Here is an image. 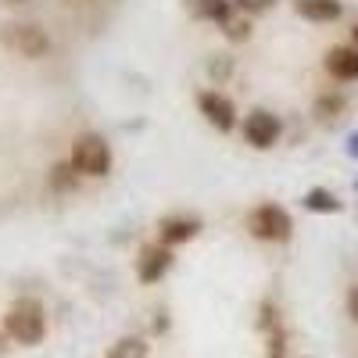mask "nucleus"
Returning a JSON list of instances; mask_svg holds the SVG:
<instances>
[{
    "label": "nucleus",
    "instance_id": "nucleus-1",
    "mask_svg": "<svg viewBox=\"0 0 358 358\" xmlns=\"http://www.w3.org/2000/svg\"><path fill=\"white\" fill-rule=\"evenodd\" d=\"M4 330L18 344H25V348L40 344L43 334H47V312H43V305L33 301V297H18V301L8 308V315H4Z\"/></svg>",
    "mask_w": 358,
    "mask_h": 358
},
{
    "label": "nucleus",
    "instance_id": "nucleus-2",
    "mask_svg": "<svg viewBox=\"0 0 358 358\" xmlns=\"http://www.w3.org/2000/svg\"><path fill=\"white\" fill-rule=\"evenodd\" d=\"M244 226L255 241H265V244H287L294 236V219L283 204H258Z\"/></svg>",
    "mask_w": 358,
    "mask_h": 358
},
{
    "label": "nucleus",
    "instance_id": "nucleus-3",
    "mask_svg": "<svg viewBox=\"0 0 358 358\" xmlns=\"http://www.w3.org/2000/svg\"><path fill=\"white\" fill-rule=\"evenodd\" d=\"M0 40H4L8 50H15L18 57H29V62H36V57H47L50 54V36L47 29L33 25V22H11L0 29Z\"/></svg>",
    "mask_w": 358,
    "mask_h": 358
},
{
    "label": "nucleus",
    "instance_id": "nucleus-4",
    "mask_svg": "<svg viewBox=\"0 0 358 358\" xmlns=\"http://www.w3.org/2000/svg\"><path fill=\"white\" fill-rule=\"evenodd\" d=\"M72 162L83 176H108L111 165H115V155H111V143L97 133H86L76 140V151H72Z\"/></svg>",
    "mask_w": 358,
    "mask_h": 358
},
{
    "label": "nucleus",
    "instance_id": "nucleus-5",
    "mask_svg": "<svg viewBox=\"0 0 358 358\" xmlns=\"http://www.w3.org/2000/svg\"><path fill=\"white\" fill-rule=\"evenodd\" d=\"M280 136H283L280 115L265 111V108H255V111L244 118V140L255 147V151H268V147H276Z\"/></svg>",
    "mask_w": 358,
    "mask_h": 358
},
{
    "label": "nucleus",
    "instance_id": "nucleus-6",
    "mask_svg": "<svg viewBox=\"0 0 358 358\" xmlns=\"http://www.w3.org/2000/svg\"><path fill=\"white\" fill-rule=\"evenodd\" d=\"M197 108H201V115H204V122L215 126L219 133L236 129V104H233L226 94H219V90H204V94L197 97Z\"/></svg>",
    "mask_w": 358,
    "mask_h": 358
},
{
    "label": "nucleus",
    "instance_id": "nucleus-7",
    "mask_svg": "<svg viewBox=\"0 0 358 358\" xmlns=\"http://www.w3.org/2000/svg\"><path fill=\"white\" fill-rule=\"evenodd\" d=\"M176 255L169 244H151V248H143L140 258H136V273H140V283H158L169 268H172Z\"/></svg>",
    "mask_w": 358,
    "mask_h": 358
},
{
    "label": "nucleus",
    "instance_id": "nucleus-8",
    "mask_svg": "<svg viewBox=\"0 0 358 358\" xmlns=\"http://www.w3.org/2000/svg\"><path fill=\"white\" fill-rule=\"evenodd\" d=\"M201 233V219L197 215H165L158 222V236H162V244H187L194 241V236Z\"/></svg>",
    "mask_w": 358,
    "mask_h": 358
},
{
    "label": "nucleus",
    "instance_id": "nucleus-9",
    "mask_svg": "<svg viewBox=\"0 0 358 358\" xmlns=\"http://www.w3.org/2000/svg\"><path fill=\"white\" fill-rule=\"evenodd\" d=\"M326 72H330L334 79H341V83H355L358 79V43L326 50Z\"/></svg>",
    "mask_w": 358,
    "mask_h": 358
},
{
    "label": "nucleus",
    "instance_id": "nucleus-10",
    "mask_svg": "<svg viewBox=\"0 0 358 358\" xmlns=\"http://www.w3.org/2000/svg\"><path fill=\"white\" fill-rule=\"evenodd\" d=\"M294 11L301 18H308V22H315V25H326V22L341 18L344 4L341 0H294Z\"/></svg>",
    "mask_w": 358,
    "mask_h": 358
},
{
    "label": "nucleus",
    "instance_id": "nucleus-11",
    "mask_svg": "<svg viewBox=\"0 0 358 358\" xmlns=\"http://www.w3.org/2000/svg\"><path fill=\"white\" fill-rule=\"evenodd\" d=\"M187 11L201 22H215V25H226L233 18V0H183Z\"/></svg>",
    "mask_w": 358,
    "mask_h": 358
},
{
    "label": "nucleus",
    "instance_id": "nucleus-12",
    "mask_svg": "<svg viewBox=\"0 0 358 358\" xmlns=\"http://www.w3.org/2000/svg\"><path fill=\"white\" fill-rule=\"evenodd\" d=\"M301 204L308 208V212H315V215H337L341 212V201H337V194L334 190H326V187H312L305 197H301Z\"/></svg>",
    "mask_w": 358,
    "mask_h": 358
},
{
    "label": "nucleus",
    "instance_id": "nucleus-13",
    "mask_svg": "<svg viewBox=\"0 0 358 358\" xmlns=\"http://www.w3.org/2000/svg\"><path fill=\"white\" fill-rule=\"evenodd\" d=\"M79 179H83V172L76 169L72 158H69V162H57V165L50 169V190H54V194H72V190L79 187Z\"/></svg>",
    "mask_w": 358,
    "mask_h": 358
},
{
    "label": "nucleus",
    "instance_id": "nucleus-14",
    "mask_svg": "<svg viewBox=\"0 0 358 358\" xmlns=\"http://www.w3.org/2000/svg\"><path fill=\"white\" fill-rule=\"evenodd\" d=\"M344 108H348V101L341 94H322L315 101V118H319V122H330V118H337Z\"/></svg>",
    "mask_w": 358,
    "mask_h": 358
},
{
    "label": "nucleus",
    "instance_id": "nucleus-15",
    "mask_svg": "<svg viewBox=\"0 0 358 358\" xmlns=\"http://www.w3.org/2000/svg\"><path fill=\"white\" fill-rule=\"evenodd\" d=\"M111 358H147V344L140 337H126L111 348Z\"/></svg>",
    "mask_w": 358,
    "mask_h": 358
},
{
    "label": "nucleus",
    "instance_id": "nucleus-16",
    "mask_svg": "<svg viewBox=\"0 0 358 358\" xmlns=\"http://www.w3.org/2000/svg\"><path fill=\"white\" fill-rule=\"evenodd\" d=\"M204 69H208V76H212L215 83H226V79L233 76V57H229V54H215Z\"/></svg>",
    "mask_w": 358,
    "mask_h": 358
},
{
    "label": "nucleus",
    "instance_id": "nucleus-17",
    "mask_svg": "<svg viewBox=\"0 0 358 358\" xmlns=\"http://www.w3.org/2000/svg\"><path fill=\"white\" fill-rule=\"evenodd\" d=\"M258 330H262V334H276V330H280V308H276L273 301H265V305H262Z\"/></svg>",
    "mask_w": 358,
    "mask_h": 358
},
{
    "label": "nucleus",
    "instance_id": "nucleus-18",
    "mask_svg": "<svg viewBox=\"0 0 358 358\" xmlns=\"http://www.w3.org/2000/svg\"><path fill=\"white\" fill-rule=\"evenodd\" d=\"M222 29H226V40H233V43H241V40L251 36V22H248V18H236V15H233Z\"/></svg>",
    "mask_w": 358,
    "mask_h": 358
},
{
    "label": "nucleus",
    "instance_id": "nucleus-19",
    "mask_svg": "<svg viewBox=\"0 0 358 358\" xmlns=\"http://www.w3.org/2000/svg\"><path fill=\"white\" fill-rule=\"evenodd\" d=\"M241 11H248V15H258V11H268V8H276V0H233Z\"/></svg>",
    "mask_w": 358,
    "mask_h": 358
},
{
    "label": "nucleus",
    "instance_id": "nucleus-20",
    "mask_svg": "<svg viewBox=\"0 0 358 358\" xmlns=\"http://www.w3.org/2000/svg\"><path fill=\"white\" fill-rule=\"evenodd\" d=\"M348 315H351V319L358 322V283H355V287L348 290Z\"/></svg>",
    "mask_w": 358,
    "mask_h": 358
},
{
    "label": "nucleus",
    "instance_id": "nucleus-21",
    "mask_svg": "<svg viewBox=\"0 0 358 358\" xmlns=\"http://www.w3.org/2000/svg\"><path fill=\"white\" fill-rule=\"evenodd\" d=\"M348 155L358 158V133H351V140H348Z\"/></svg>",
    "mask_w": 358,
    "mask_h": 358
},
{
    "label": "nucleus",
    "instance_id": "nucleus-22",
    "mask_svg": "<svg viewBox=\"0 0 358 358\" xmlns=\"http://www.w3.org/2000/svg\"><path fill=\"white\" fill-rule=\"evenodd\" d=\"M351 36H355V43H358V22H355V29H351Z\"/></svg>",
    "mask_w": 358,
    "mask_h": 358
},
{
    "label": "nucleus",
    "instance_id": "nucleus-23",
    "mask_svg": "<svg viewBox=\"0 0 358 358\" xmlns=\"http://www.w3.org/2000/svg\"><path fill=\"white\" fill-rule=\"evenodd\" d=\"M8 4H25V0H8Z\"/></svg>",
    "mask_w": 358,
    "mask_h": 358
}]
</instances>
